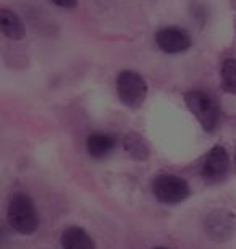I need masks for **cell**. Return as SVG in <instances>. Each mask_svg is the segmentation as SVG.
Wrapping results in <instances>:
<instances>
[{
  "label": "cell",
  "mask_w": 236,
  "mask_h": 249,
  "mask_svg": "<svg viewBox=\"0 0 236 249\" xmlns=\"http://www.w3.org/2000/svg\"><path fill=\"white\" fill-rule=\"evenodd\" d=\"M230 167H232V159H230L228 151L217 144L205 154L202 165H200V177L207 185H217L228 177Z\"/></svg>",
  "instance_id": "cell-5"
},
{
  "label": "cell",
  "mask_w": 236,
  "mask_h": 249,
  "mask_svg": "<svg viewBox=\"0 0 236 249\" xmlns=\"http://www.w3.org/2000/svg\"><path fill=\"white\" fill-rule=\"evenodd\" d=\"M220 79L223 91L236 96V58H225L220 67Z\"/></svg>",
  "instance_id": "cell-12"
},
{
  "label": "cell",
  "mask_w": 236,
  "mask_h": 249,
  "mask_svg": "<svg viewBox=\"0 0 236 249\" xmlns=\"http://www.w3.org/2000/svg\"><path fill=\"white\" fill-rule=\"evenodd\" d=\"M115 146H117V139H115L112 134L104 133V131L89 134L88 141H86V151L92 159L107 157L115 149Z\"/></svg>",
  "instance_id": "cell-10"
},
{
  "label": "cell",
  "mask_w": 236,
  "mask_h": 249,
  "mask_svg": "<svg viewBox=\"0 0 236 249\" xmlns=\"http://www.w3.org/2000/svg\"><path fill=\"white\" fill-rule=\"evenodd\" d=\"M235 31H236V26H235Z\"/></svg>",
  "instance_id": "cell-16"
},
{
  "label": "cell",
  "mask_w": 236,
  "mask_h": 249,
  "mask_svg": "<svg viewBox=\"0 0 236 249\" xmlns=\"http://www.w3.org/2000/svg\"><path fill=\"white\" fill-rule=\"evenodd\" d=\"M155 46L163 53L177 55V53L189 51V47L193 46V39L186 29L178 26H167L155 33Z\"/></svg>",
  "instance_id": "cell-6"
},
{
  "label": "cell",
  "mask_w": 236,
  "mask_h": 249,
  "mask_svg": "<svg viewBox=\"0 0 236 249\" xmlns=\"http://www.w3.org/2000/svg\"><path fill=\"white\" fill-rule=\"evenodd\" d=\"M7 218L13 231L23 236H31L39 228V211L34 199L26 193H15L8 199Z\"/></svg>",
  "instance_id": "cell-1"
},
{
  "label": "cell",
  "mask_w": 236,
  "mask_h": 249,
  "mask_svg": "<svg viewBox=\"0 0 236 249\" xmlns=\"http://www.w3.org/2000/svg\"><path fill=\"white\" fill-rule=\"evenodd\" d=\"M184 104L204 131L214 133L218 128L220 108L210 94L200 89H191L184 94Z\"/></svg>",
  "instance_id": "cell-2"
},
{
  "label": "cell",
  "mask_w": 236,
  "mask_h": 249,
  "mask_svg": "<svg viewBox=\"0 0 236 249\" xmlns=\"http://www.w3.org/2000/svg\"><path fill=\"white\" fill-rule=\"evenodd\" d=\"M152 249H170V248H165V246H155V248H152Z\"/></svg>",
  "instance_id": "cell-14"
},
{
  "label": "cell",
  "mask_w": 236,
  "mask_h": 249,
  "mask_svg": "<svg viewBox=\"0 0 236 249\" xmlns=\"http://www.w3.org/2000/svg\"><path fill=\"white\" fill-rule=\"evenodd\" d=\"M207 230L215 240H227L235 230V213L223 211V209L214 211L209 217Z\"/></svg>",
  "instance_id": "cell-8"
},
{
  "label": "cell",
  "mask_w": 236,
  "mask_h": 249,
  "mask_svg": "<svg viewBox=\"0 0 236 249\" xmlns=\"http://www.w3.org/2000/svg\"><path fill=\"white\" fill-rule=\"evenodd\" d=\"M235 167H236V152H235Z\"/></svg>",
  "instance_id": "cell-15"
},
{
  "label": "cell",
  "mask_w": 236,
  "mask_h": 249,
  "mask_svg": "<svg viewBox=\"0 0 236 249\" xmlns=\"http://www.w3.org/2000/svg\"><path fill=\"white\" fill-rule=\"evenodd\" d=\"M52 2L54 5H57L60 8H67V10H72L78 5V0H49Z\"/></svg>",
  "instance_id": "cell-13"
},
{
  "label": "cell",
  "mask_w": 236,
  "mask_h": 249,
  "mask_svg": "<svg viewBox=\"0 0 236 249\" xmlns=\"http://www.w3.org/2000/svg\"><path fill=\"white\" fill-rule=\"evenodd\" d=\"M62 249H97L94 238L79 225H70L60 235Z\"/></svg>",
  "instance_id": "cell-7"
},
{
  "label": "cell",
  "mask_w": 236,
  "mask_h": 249,
  "mask_svg": "<svg viewBox=\"0 0 236 249\" xmlns=\"http://www.w3.org/2000/svg\"><path fill=\"white\" fill-rule=\"evenodd\" d=\"M115 86H117V96L120 102L125 107L136 110V108L144 106L145 99H147L149 86L143 74H139L134 70H123L118 73Z\"/></svg>",
  "instance_id": "cell-3"
},
{
  "label": "cell",
  "mask_w": 236,
  "mask_h": 249,
  "mask_svg": "<svg viewBox=\"0 0 236 249\" xmlns=\"http://www.w3.org/2000/svg\"><path fill=\"white\" fill-rule=\"evenodd\" d=\"M152 194L163 206H178L189 197L191 188L182 177L173 173H160L152 181Z\"/></svg>",
  "instance_id": "cell-4"
},
{
  "label": "cell",
  "mask_w": 236,
  "mask_h": 249,
  "mask_svg": "<svg viewBox=\"0 0 236 249\" xmlns=\"http://www.w3.org/2000/svg\"><path fill=\"white\" fill-rule=\"evenodd\" d=\"M123 149L129 157L134 160H147L150 156V146L143 134L129 131L128 134H125L123 138Z\"/></svg>",
  "instance_id": "cell-11"
},
{
  "label": "cell",
  "mask_w": 236,
  "mask_h": 249,
  "mask_svg": "<svg viewBox=\"0 0 236 249\" xmlns=\"http://www.w3.org/2000/svg\"><path fill=\"white\" fill-rule=\"evenodd\" d=\"M0 31L10 41H21L26 34V28H24L23 19L13 10L2 8L0 10Z\"/></svg>",
  "instance_id": "cell-9"
}]
</instances>
